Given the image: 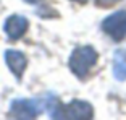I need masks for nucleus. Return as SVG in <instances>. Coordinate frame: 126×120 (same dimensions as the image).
<instances>
[{"label":"nucleus","mask_w":126,"mask_h":120,"mask_svg":"<svg viewBox=\"0 0 126 120\" xmlns=\"http://www.w3.org/2000/svg\"><path fill=\"white\" fill-rule=\"evenodd\" d=\"M97 62V52L91 47V45H82V47H76L70 57V68L76 76L84 78L89 75L91 68L95 65Z\"/></svg>","instance_id":"1"},{"label":"nucleus","mask_w":126,"mask_h":120,"mask_svg":"<svg viewBox=\"0 0 126 120\" xmlns=\"http://www.w3.org/2000/svg\"><path fill=\"white\" fill-rule=\"evenodd\" d=\"M92 117V105L84 101H71L62 107L52 110V119H73V120H84Z\"/></svg>","instance_id":"2"},{"label":"nucleus","mask_w":126,"mask_h":120,"mask_svg":"<svg viewBox=\"0 0 126 120\" xmlns=\"http://www.w3.org/2000/svg\"><path fill=\"white\" fill-rule=\"evenodd\" d=\"M102 29L111 39L120 41L126 36V10H120L111 13L102 21Z\"/></svg>","instance_id":"3"},{"label":"nucleus","mask_w":126,"mask_h":120,"mask_svg":"<svg viewBox=\"0 0 126 120\" xmlns=\"http://www.w3.org/2000/svg\"><path fill=\"white\" fill-rule=\"evenodd\" d=\"M39 112L41 107L34 99H15L10 105V114L15 119H34Z\"/></svg>","instance_id":"4"},{"label":"nucleus","mask_w":126,"mask_h":120,"mask_svg":"<svg viewBox=\"0 0 126 120\" xmlns=\"http://www.w3.org/2000/svg\"><path fill=\"white\" fill-rule=\"evenodd\" d=\"M7 36L11 39V41H16L26 33L28 29V20L21 15H11L10 18H7L5 21V26H3Z\"/></svg>","instance_id":"5"},{"label":"nucleus","mask_w":126,"mask_h":120,"mask_svg":"<svg viewBox=\"0 0 126 120\" xmlns=\"http://www.w3.org/2000/svg\"><path fill=\"white\" fill-rule=\"evenodd\" d=\"M5 62H7L8 68L11 70V73L18 80L21 78L23 71L26 68V57H24V54L19 52V50H15V49H8L5 52Z\"/></svg>","instance_id":"6"},{"label":"nucleus","mask_w":126,"mask_h":120,"mask_svg":"<svg viewBox=\"0 0 126 120\" xmlns=\"http://www.w3.org/2000/svg\"><path fill=\"white\" fill-rule=\"evenodd\" d=\"M113 75L116 80H126V50L118 49L113 55Z\"/></svg>","instance_id":"7"},{"label":"nucleus","mask_w":126,"mask_h":120,"mask_svg":"<svg viewBox=\"0 0 126 120\" xmlns=\"http://www.w3.org/2000/svg\"><path fill=\"white\" fill-rule=\"evenodd\" d=\"M115 2H118V0H95V3L99 5V7H110V5H113Z\"/></svg>","instance_id":"8"},{"label":"nucleus","mask_w":126,"mask_h":120,"mask_svg":"<svg viewBox=\"0 0 126 120\" xmlns=\"http://www.w3.org/2000/svg\"><path fill=\"white\" fill-rule=\"evenodd\" d=\"M24 2H28V3H36V2H39V0H24Z\"/></svg>","instance_id":"9"},{"label":"nucleus","mask_w":126,"mask_h":120,"mask_svg":"<svg viewBox=\"0 0 126 120\" xmlns=\"http://www.w3.org/2000/svg\"><path fill=\"white\" fill-rule=\"evenodd\" d=\"M78 2H86V0H78Z\"/></svg>","instance_id":"10"}]
</instances>
